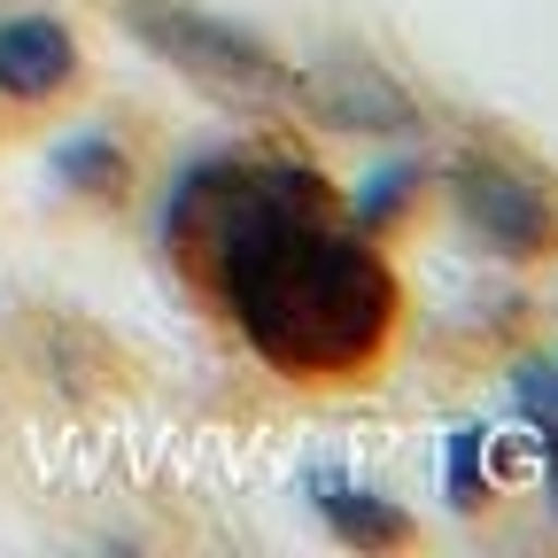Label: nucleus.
<instances>
[{"label": "nucleus", "instance_id": "2", "mask_svg": "<svg viewBox=\"0 0 558 558\" xmlns=\"http://www.w3.org/2000/svg\"><path fill=\"white\" fill-rule=\"evenodd\" d=\"M124 32L148 47L156 62H171L186 86L218 94L233 109H279L295 101V70L279 62L248 24H226L209 9H186V0H117Z\"/></svg>", "mask_w": 558, "mask_h": 558}, {"label": "nucleus", "instance_id": "8", "mask_svg": "<svg viewBox=\"0 0 558 558\" xmlns=\"http://www.w3.org/2000/svg\"><path fill=\"white\" fill-rule=\"evenodd\" d=\"M442 488H450V505H481L488 488H481V427H458L442 442Z\"/></svg>", "mask_w": 558, "mask_h": 558}, {"label": "nucleus", "instance_id": "3", "mask_svg": "<svg viewBox=\"0 0 558 558\" xmlns=\"http://www.w3.org/2000/svg\"><path fill=\"white\" fill-rule=\"evenodd\" d=\"M450 194H458V218H465L488 248H497V256L535 264V256L558 248V202H550V186H535L520 163H505V156H465V163L450 171Z\"/></svg>", "mask_w": 558, "mask_h": 558}, {"label": "nucleus", "instance_id": "5", "mask_svg": "<svg viewBox=\"0 0 558 558\" xmlns=\"http://www.w3.org/2000/svg\"><path fill=\"white\" fill-rule=\"evenodd\" d=\"M78 78V47L54 16H9L0 24V94L9 101H54Z\"/></svg>", "mask_w": 558, "mask_h": 558}, {"label": "nucleus", "instance_id": "4", "mask_svg": "<svg viewBox=\"0 0 558 558\" xmlns=\"http://www.w3.org/2000/svg\"><path fill=\"white\" fill-rule=\"evenodd\" d=\"M295 101L318 124H341V132H411L418 124V101L388 78L373 54H357V47H326L318 62H303Z\"/></svg>", "mask_w": 558, "mask_h": 558}, {"label": "nucleus", "instance_id": "6", "mask_svg": "<svg viewBox=\"0 0 558 558\" xmlns=\"http://www.w3.org/2000/svg\"><path fill=\"white\" fill-rule=\"evenodd\" d=\"M318 520L349 543V550H396L411 543V512L396 497H373V488H349V481H318Z\"/></svg>", "mask_w": 558, "mask_h": 558}, {"label": "nucleus", "instance_id": "7", "mask_svg": "<svg viewBox=\"0 0 558 558\" xmlns=\"http://www.w3.org/2000/svg\"><path fill=\"white\" fill-rule=\"evenodd\" d=\"M54 179L78 186V194H117L124 186V148L109 132H78V140H62V148H54Z\"/></svg>", "mask_w": 558, "mask_h": 558}, {"label": "nucleus", "instance_id": "9", "mask_svg": "<svg viewBox=\"0 0 558 558\" xmlns=\"http://www.w3.org/2000/svg\"><path fill=\"white\" fill-rule=\"evenodd\" d=\"M411 179H418V171H411V163H403V171H380V179H373V194H365V202H357V209H349V218H357V226H365V233H373V226H380V218H388V209H403V202H411Z\"/></svg>", "mask_w": 558, "mask_h": 558}, {"label": "nucleus", "instance_id": "1", "mask_svg": "<svg viewBox=\"0 0 558 558\" xmlns=\"http://www.w3.org/2000/svg\"><path fill=\"white\" fill-rule=\"evenodd\" d=\"M163 248L202 271L233 333L279 380H357L396 341V271L311 163L226 156L186 171L163 209Z\"/></svg>", "mask_w": 558, "mask_h": 558}]
</instances>
